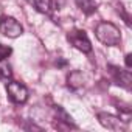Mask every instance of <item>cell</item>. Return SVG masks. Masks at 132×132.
Segmentation results:
<instances>
[{
  "mask_svg": "<svg viewBox=\"0 0 132 132\" xmlns=\"http://www.w3.org/2000/svg\"><path fill=\"white\" fill-rule=\"evenodd\" d=\"M6 93L16 104H25L28 101V89L17 81H6Z\"/></svg>",
  "mask_w": 132,
  "mask_h": 132,
  "instance_id": "3957f363",
  "label": "cell"
},
{
  "mask_svg": "<svg viewBox=\"0 0 132 132\" xmlns=\"http://www.w3.org/2000/svg\"><path fill=\"white\" fill-rule=\"evenodd\" d=\"M27 2L33 8H36L39 13H44V14H50L53 10V0H27Z\"/></svg>",
  "mask_w": 132,
  "mask_h": 132,
  "instance_id": "8992f818",
  "label": "cell"
},
{
  "mask_svg": "<svg viewBox=\"0 0 132 132\" xmlns=\"http://www.w3.org/2000/svg\"><path fill=\"white\" fill-rule=\"evenodd\" d=\"M98 121L101 123V126H104L106 129L109 130H115V132H121L126 129V124L121 118L115 117V115H110V113H98Z\"/></svg>",
  "mask_w": 132,
  "mask_h": 132,
  "instance_id": "5b68a950",
  "label": "cell"
},
{
  "mask_svg": "<svg viewBox=\"0 0 132 132\" xmlns=\"http://www.w3.org/2000/svg\"><path fill=\"white\" fill-rule=\"evenodd\" d=\"M124 61H126V67H127V69H132V54H130V53L126 54V59H124Z\"/></svg>",
  "mask_w": 132,
  "mask_h": 132,
  "instance_id": "7c38bea8",
  "label": "cell"
},
{
  "mask_svg": "<svg viewBox=\"0 0 132 132\" xmlns=\"http://www.w3.org/2000/svg\"><path fill=\"white\" fill-rule=\"evenodd\" d=\"M95 36H96V39L101 44H104L107 47H115V45H118L121 42V33H120V30L113 23H110V22H101V23H98L96 28H95Z\"/></svg>",
  "mask_w": 132,
  "mask_h": 132,
  "instance_id": "6da1fadb",
  "label": "cell"
},
{
  "mask_svg": "<svg viewBox=\"0 0 132 132\" xmlns=\"http://www.w3.org/2000/svg\"><path fill=\"white\" fill-rule=\"evenodd\" d=\"M11 47L8 45H3V44H0V61H3V59H8V56L11 54Z\"/></svg>",
  "mask_w": 132,
  "mask_h": 132,
  "instance_id": "8fae6325",
  "label": "cell"
},
{
  "mask_svg": "<svg viewBox=\"0 0 132 132\" xmlns=\"http://www.w3.org/2000/svg\"><path fill=\"white\" fill-rule=\"evenodd\" d=\"M11 76H13V72H11V65L8 64V59L0 61V78L3 81H10Z\"/></svg>",
  "mask_w": 132,
  "mask_h": 132,
  "instance_id": "30bf717a",
  "label": "cell"
},
{
  "mask_svg": "<svg viewBox=\"0 0 132 132\" xmlns=\"http://www.w3.org/2000/svg\"><path fill=\"white\" fill-rule=\"evenodd\" d=\"M75 2H76L78 8H79L84 14H87V16L93 14V13L96 11V8H98L96 0H75Z\"/></svg>",
  "mask_w": 132,
  "mask_h": 132,
  "instance_id": "52a82bcc",
  "label": "cell"
},
{
  "mask_svg": "<svg viewBox=\"0 0 132 132\" xmlns=\"http://www.w3.org/2000/svg\"><path fill=\"white\" fill-rule=\"evenodd\" d=\"M82 82H84V76H82V73H81L79 70H73V72L69 73V76H67V84H69V87L78 89V87L82 86Z\"/></svg>",
  "mask_w": 132,
  "mask_h": 132,
  "instance_id": "ba28073f",
  "label": "cell"
},
{
  "mask_svg": "<svg viewBox=\"0 0 132 132\" xmlns=\"http://www.w3.org/2000/svg\"><path fill=\"white\" fill-rule=\"evenodd\" d=\"M67 40L76 50H79L82 53H90L92 51V42H90V39H89V36H87V33L84 30L75 28V30L69 31L67 33Z\"/></svg>",
  "mask_w": 132,
  "mask_h": 132,
  "instance_id": "7a4b0ae2",
  "label": "cell"
},
{
  "mask_svg": "<svg viewBox=\"0 0 132 132\" xmlns=\"http://www.w3.org/2000/svg\"><path fill=\"white\" fill-rule=\"evenodd\" d=\"M0 33L6 37H19L23 33V27L11 16H2L0 17Z\"/></svg>",
  "mask_w": 132,
  "mask_h": 132,
  "instance_id": "277c9868",
  "label": "cell"
},
{
  "mask_svg": "<svg viewBox=\"0 0 132 132\" xmlns=\"http://www.w3.org/2000/svg\"><path fill=\"white\" fill-rule=\"evenodd\" d=\"M113 70H115L118 84L129 90L130 89V73H129V70H120V69H113Z\"/></svg>",
  "mask_w": 132,
  "mask_h": 132,
  "instance_id": "9c48e42d",
  "label": "cell"
}]
</instances>
